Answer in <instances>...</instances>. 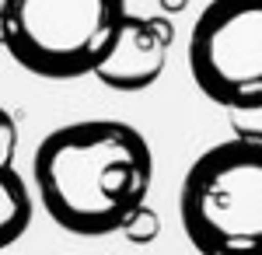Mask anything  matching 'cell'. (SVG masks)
Wrapping results in <instances>:
<instances>
[{
  "instance_id": "1",
  "label": "cell",
  "mask_w": 262,
  "mask_h": 255,
  "mask_svg": "<svg viewBox=\"0 0 262 255\" xmlns=\"http://www.w3.org/2000/svg\"><path fill=\"white\" fill-rule=\"evenodd\" d=\"M42 210L67 235L105 238L147 203L154 154L119 119H81L53 130L32 157Z\"/></svg>"
},
{
  "instance_id": "2",
  "label": "cell",
  "mask_w": 262,
  "mask_h": 255,
  "mask_svg": "<svg viewBox=\"0 0 262 255\" xmlns=\"http://www.w3.org/2000/svg\"><path fill=\"white\" fill-rule=\"evenodd\" d=\"M182 227L200 255H262V143L231 137L182 178Z\"/></svg>"
},
{
  "instance_id": "3",
  "label": "cell",
  "mask_w": 262,
  "mask_h": 255,
  "mask_svg": "<svg viewBox=\"0 0 262 255\" xmlns=\"http://www.w3.org/2000/svg\"><path fill=\"white\" fill-rule=\"evenodd\" d=\"M126 0H0V46L46 80L95 74L126 21Z\"/></svg>"
},
{
  "instance_id": "4",
  "label": "cell",
  "mask_w": 262,
  "mask_h": 255,
  "mask_svg": "<svg viewBox=\"0 0 262 255\" xmlns=\"http://www.w3.org/2000/svg\"><path fill=\"white\" fill-rule=\"evenodd\" d=\"M189 70L221 109L262 105V0H210L189 35Z\"/></svg>"
},
{
  "instance_id": "5",
  "label": "cell",
  "mask_w": 262,
  "mask_h": 255,
  "mask_svg": "<svg viewBox=\"0 0 262 255\" xmlns=\"http://www.w3.org/2000/svg\"><path fill=\"white\" fill-rule=\"evenodd\" d=\"M171 25L164 18H137L126 14L119 35L112 42L108 56L95 67V77L122 95L147 91L154 80L161 77L168 46H171Z\"/></svg>"
},
{
  "instance_id": "6",
  "label": "cell",
  "mask_w": 262,
  "mask_h": 255,
  "mask_svg": "<svg viewBox=\"0 0 262 255\" xmlns=\"http://www.w3.org/2000/svg\"><path fill=\"white\" fill-rule=\"evenodd\" d=\"M32 193L11 161H0V252L11 248L32 224Z\"/></svg>"
},
{
  "instance_id": "7",
  "label": "cell",
  "mask_w": 262,
  "mask_h": 255,
  "mask_svg": "<svg viewBox=\"0 0 262 255\" xmlns=\"http://www.w3.org/2000/svg\"><path fill=\"white\" fill-rule=\"evenodd\" d=\"M158 231H161V217L154 214L147 203H143L140 210L129 217L126 224H122V235L129 238L133 245H147V241H154V238H158Z\"/></svg>"
},
{
  "instance_id": "8",
  "label": "cell",
  "mask_w": 262,
  "mask_h": 255,
  "mask_svg": "<svg viewBox=\"0 0 262 255\" xmlns=\"http://www.w3.org/2000/svg\"><path fill=\"white\" fill-rule=\"evenodd\" d=\"M231 130H234V137L262 143V105L259 109H231Z\"/></svg>"
},
{
  "instance_id": "9",
  "label": "cell",
  "mask_w": 262,
  "mask_h": 255,
  "mask_svg": "<svg viewBox=\"0 0 262 255\" xmlns=\"http://www.w3.org/2000/svg\"><path fill=\"white\" fill-rule=\"evenodd\" d=\"M14 154H18V122L7 109H0V161L14 164Z\"/></svg>"
}]
</instances>
